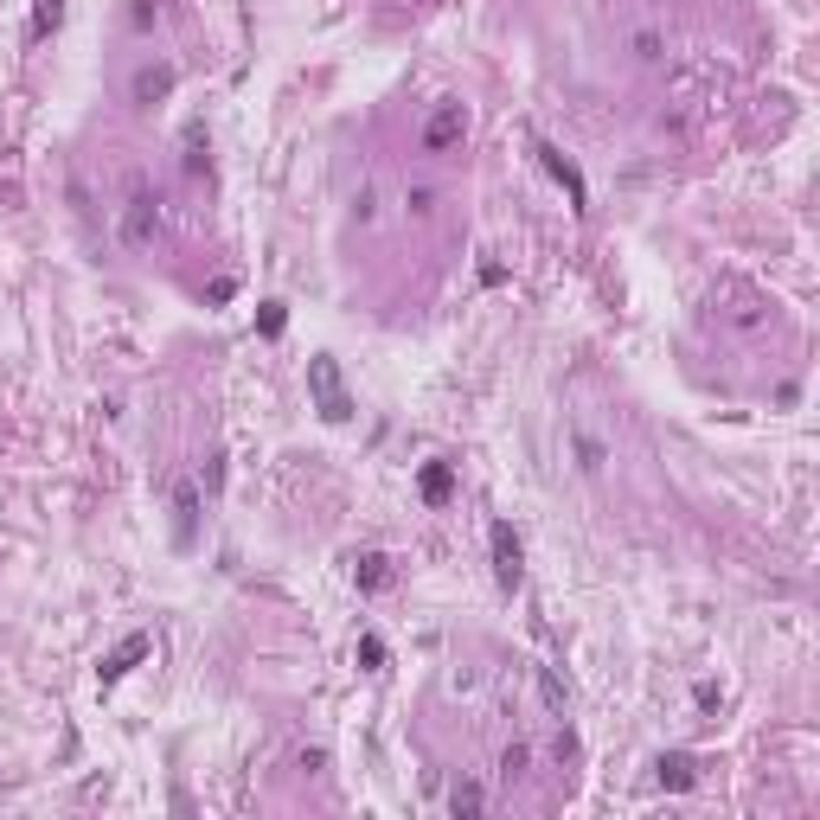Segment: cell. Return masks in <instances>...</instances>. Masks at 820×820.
I'll return each mask as SVG.
<instances>
[{"instance_id":"30bf717a","label":"cell","mask_w":820,"mask_h":820,"mask_svg":"<svg viewBox=\"0 0 820 820\" xmlns=\"http://www.w3.org/2000/svg\"><path fill=\"white\" fill-rule=\"evenodd\" d=\"M654 769H660V782H667V788H692V756H680V750H673V756H660Z\"/></svg>"},{"instance_id":"52a82bcc","label":"cell","mask_w":820,"mask_h":820,"mask_svg":"<svg viewBox=\"0 0 820 820\" xmlns=\"http://www.w3.org/2000/svg\"><path fill=\"white\" fill-rule=\"evenodd\" d=\"M173 538H180V545L199 538V487H192V481L173 487Z\"/></svg>"},{"instance_id":"9a60e30c","label":"cell","mask_w":820,"mask_h":820,"mask_svg":"<svg viewBox=\"0 0 820 820\" xmlns=\"http://www.w3.org/2000/svg\"><path fill=\"white\" fill-rule=\"evenodd\" d=\"M538 692H545V705H552V711H565V680H558L552 667L538 673Z\"/></svg>"},{"instance_id":"e0dca14e","label":"cell","mask_w":820,"mask_h":820,"mask_svg":"<svg viewBox=\"0 0 820 820\" xmlns=\"http://www.w3.org/2000/svg\"><path fill=\"white\" fill-rule=\"evenodd\" d=\"M635 58H641V65H654V58H660V33H648V26H641V33H635Z\"/></svg>"},{"instance_id":"7402d4cb","label":"cell","mask_w":820,"mask_h":820,"mask_svg":"<svg viewBox=\"0 0 820 820\" xmlns=\"http://www.w3.org/2000/svg\"><path fill=\"white\" fill-rule=\"evenodd\" d=\"M359 654H366L372 667H385V641H379V635H366V641H359Z\"/></svg>"},{"instance_id":"ac0fdd59","label":"cell","mask_w":820,"mask_h":820,"mask_svg":"<svg viewBox=\"0 0 820 820\" xmlns=\"http://www.w3.org/2000/svg\"><path fill=\"white\" fill-rule=\"evenodd\" d=\"M577 455H584V468H590V474L603 468V442H597V436H577Z\"/></svg>"},{"instance_id":"6da1fadb","label":"cell","mask_w":820,"mask_h":820,"mask_svg":"<svg viewBox=\"0 0 820 820\" xmlns=\"http://www.w3.org/2000/svg\"><path fill=\"white\" fill-rule=\"evenodd\" d=\"M308 398H315V410H321L327 423H347V417H353V398H347V379H340L334 353H315V359H308Z\"/></svg>"},{"instance_id":"8fae6325","label":"cell","mask_w":820,"mask_h":820,"mask_svg":"<svg viewBox=\"0 0 820 820\" xmlns=\"http://www.w3.org/2000/svg\"><path fill=\"white\" fill-rule=\"evenodd\" d=\"M58 20H65V0H39V7H33V39L58 33Z\"/></svg>"},{"instance_id":"9c48e42d","label":"cell","mask_w":820,"mask_h":820,"mask_svg":"<svg viewBox=\"0 0 820 820\" xmlns=\"http://www.w3.org/2000/svg\"><path fill=\"white\" fill-rule=\"evenodd\" d=\"M353 577H359V590H385V584H391V565H385V558H379V552H366V558H359V571H353Z\"/></svg>"},{"instance_id":"ba28073f","label":"cell","mask_w":820,"mask_h":820,"mask_svg":"<svg viewBox=\"0 0 820 820\" xmlns=\"http://www.w3.org/2000/svg\"><path fill=\"white\" fill-rule=\"evenodd\" d=\"M141 654H148V635H129V641H122V648H116V654L103 660V686H116V680H122V673H129V667H135Z\"/></svg>"},{"instance_id":"5bb4252c","label":"cell","mask_w":820,"mask_h":820,"mask_svg":"<svg viewBox=\"0 0 820 820\" xmlns=\"http://www.w3.org/2000/svg\"><path fill=\"white\" fill-rule=\"evenodd\" d=\"M449 814H481V788H474V782H462V788L449 794Z\"/></svg>"},{"instance_id":"2e32d148","label":"cell","mask_w":820,"mask_h":820,"mask_svg":"<svg viewBox=\"0 0 820 820\" xmlns=\"http://www.w3.org/2000/svg\"><path fill=\"white\" fill-rule=\"evenodd\" d=\"M525 763H532V750H525V743H513V750L500 756V775L513 782V775H525Z\"/></svg>"},{"instance_id":"8992f818","label":"cell","mask_w":820,"mask_h":820,"mask_svg":"<svg viewBox=\"0 0 820 820\" xmlns=\"http://www.w3.org/2000/svg\"><path fill=\"white\" fill-rule=\"evenodd\" d=\"M538 161H545V173H552L558 186H565V199L584 212L590 205V186H584V173H577V161H565V148H552V141H538Z\"/></svg>"},{"instance_id":"5b68a950","label":"cell","mask_w":820,"mask_h":820,"mask_svg":"<svg viewBox=\"0 0 820 820\" xmlns=\"http://www.w3.org/2000/svg\"><path fill=\"white\" fill-rule=\"evenodd\" d=\"M173 84H180V71H173V65H135V78H129V103H135V109H154V103H167V97H173Z\"/></svg>"},{"instance_id":"277c9868","label":"cell","mask_w":820,"mask_h":820,"mask_svg":"<svg viewBox=\"0 0 820 820\" xmlns=\"http://www.w3.org/2000/svg\"><path fill=\"white\" fill-rule=\"evenodd\" d=\"M154 224H161V199L135 180V186H129V205H122V244H135V250L154 244Z\"/></svg>"},{"instance_id":"3957f363","label":"cell","mask_w":820,"mask_h":820,"mask_svg":"<svg viewBox=\"0 0 820 820\" xmlns=\"http://www.w3.org/2000/svg\"><path fill=\"white\" fill-rule=\"evenodd\" d=\"M487 545H493V577H500V590H519V577H525V545H519V532H513L506 519H493V525H487Z\"/></svg>"},{"instance_id":"d6986e66","label":"cell","mask_w":820,"mask_h":820,"mask_svg":"<svg viewBox=\"0 0 820 820\" xmlns=\"http://www.w3.org/2000/svg\"><path fill=\"white\" fill-rule=\"evenodd\" d=\"M256 327H263V334H283V302H263V315H256Z\"/></svg>"},{"instance_id":"ffe728a7","label":"cell","mask_w":820,"mask_h":820,"mask_svg":"<svg viewBox=\"0 0 820 820\" xmlns=\"http://www.w3.org/2000/svg\"><path fill=\"white\" fill-rule=\"evenodd\" d=\"M404 205H410V212H430V205H436V192H430V186H410V192H404Z\"/></svg>"},{"instance_id":"44dd1931","label":"cell","mask_w":820,"mask_h":820,"mask_svg":"<svg viewBox=\"0 0 820 820\" xmlns=\"http://www.w3.org/2000/svg\"><path fill=\"white\" fill-rule=\"evenodd\" d=\"M161 20V0H135V26H154Z\"/></svg>"},{"instance_id":"4fadbf2b","label":"cell","mask_w":820,"mask_h":820,"mask_svg":"<svg viewBox=\"0 0 820 820\" xmlns=\"http://www.w3.org/2000/svg\"><path fill=\"white\" fill-rule=\"evenodd\" d=\"M423 500H449V468H423Z\"/></svg>"},{"instance_id":"7c38bea8","label":"cell","mask_w":820,"mask_h":820,"mask_svg":"<svg viewBox=\"0 0 820 820\" xmlns=\"http://www.w3.org/2000/svg\"><path fill=\"white\" fill-rule=\"evenodd\" d=\"M186 173H205V129H186Z\"/></svg>"},{"instance_id":"7a4b0ae2","label":"cell","mask_w":820,"mask_h":820,"mask_svg":"<svg viewBox=\"0 0 820 820\" xmlns=\"http://www.w3.org/2000/svg\"><path fill=\"white\" fill-rule=\"evenodd\" d=\"M462 141H468V109H462V103H436V109L423 116V135H417V148H423L430 161H449Z\"/></svg>"}]
</instances>
